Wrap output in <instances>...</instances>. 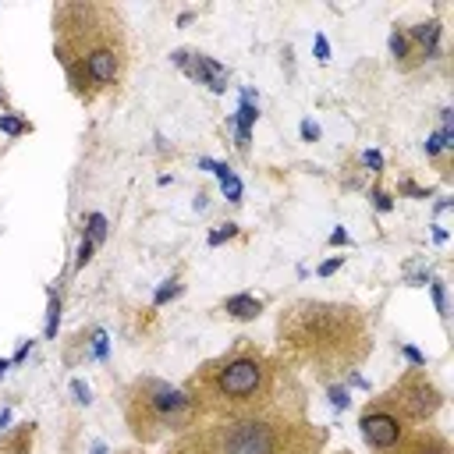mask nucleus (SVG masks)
Masks as SVG:
<instances>
[{
  "label": "nucleus",
  "mask_w": 454,
  "mask_h": 454,
  "mask_svg": "<svg viewBox=\"0 0 454 454\" xmlns=\"http://www.w3.org/2000/svg\"><path fill=\"white\" fill-rule=\"evenodd\" d=\"M376 206H380V209H390V199H387L383 192H376Z\"/></svg>",
  "instance_id": "31"
},
{
  "label": "nucleus",
  "mask_w": 454,
  "mask_h": 454,
  "mask_svg": "<svg viewBox=\"0 0 454 454\" xmlns=\"http://www.w3.org/2000/svg\"><path fill=\"white\" fill-rule=\"evenodd\" d=\"M71 394H75V401H82V405L93 401V398H89V387H85L82 380H71Z\"/></svg>",
  "instance_id": "17"
},
{
  "label": "nucleus",
  "mask_w": 454,
  "mask_h": 454,
  "mask_svg": "<svg viewBox=\"0 0 454 454\" xmlns=\"http://www.w3.org/2000/svg\"><path fill=\"white\" fill-rule=\"evenodd\" d=\"M217 177H220V185H224V195L231 199V202H238L241 199V181L231 174V167H224V164H217V171H213Z\"/></svg>",
  "instance_id": "9"
},
{
  "label": "nucleus",
  "mask_w": 454,
  "mask_h": 454,
  "mask_svg": "<svg viewBox=\"0 0 454 454\" xmlns=\"http://www.w3.org/2000/svg\"><path fill=\"white\" fill-rule=\"evenodd\" d=\"M274 451V437H270L266 430H259L256 437H252V444L245 447V454H270Z\"/></svg>",
  "instance_id": "11"
},
{
  "label": "nucleus",
  "mask_w": 454,
  "mask_h": 454,
  "mask_svg": "<svg viewBox=\"0 0 454 454\" xmlns=\"http://www.w3.org/2000/svg\"><path fill=\"white\" fill-rule=\"evenodd\" d=\"M298 132H302V139H306V142H316V139H320V128L313 125V121H302Z\"/></svg>",
  "instance_id": "20"
},
{
  "label": "nucleus",
  "mask_w": 454,
  "mask_h": 454,
  "mask_svg": "<svg viewBox=\"0 0 454 454\" xmlns=\"http://www.w3.org/2000/svg\"><path fill=\"white\" fill-rule=\"evenodd\" d=\"M433 302H437V313H447V298H444V284H433Z\"/></svg>",
  "instance_id": "25"
},
{
  "label": "nucleus",
  "mask_w": 454,
  "mask_h": 454,
  "mask_svg": "<svg viewBox=\"0 0 454 454\" xmlns=\"http://www.w3.org/2000/svg\"><path fill=\"white\" fill-rule=\"evenodd\" d=\"M338 266H341V256H338V259H326V263L320 266V277H330V274H334Z\"/></svg>",
  "instance_id": "26"
},
{
  "label": "nucleus",
  "mask_w": 454,
  "mask_h": 454,
  "mask_svg": "<svg viewBox=\"0 0 454 454\" xmlns=\"http://www.w3.org/2000/svg\"><path fill=\"white\" fill-rule=\"evenodd\" d=\"M405 358H408V362H415V366H422V362H426V358H422V351H419V348H412V344H405Z\"/></svg>",
  "instance_id": "27"
},
{
  "label": "nucleus",
  "mask_w": 454,
  "mask_h": 454,
  "mask_svg": "<svg viewBox=\"0 0 454 454\" xmlns=\"http://www.w3.org/2000/svg\"><path fill=\"white\" fill-rule=\"evenodd\" d=\"M259 387V366L249 358H238L220 373V390L231 398H249L252 390Z\"/></svg>",
  "instance_id": "1"
},
{
  "label": "nucleus",
  "mask_w": 454,
  "mask_h": 454,
  "mask_svg": "<svg viewBox=\"0 0 454 454\" xmlns=\"http://www.w3.org/2000/svg\"><path fill=\"white\" fill-rule=\"evenodd\" d=\"M57 320H60V302L57 295H50V313H46V338L57 334Z\"/></svg>",
  "instance_id": "13"
},
{
  "label": "nucleus",
  "mask_w": 454,
  "mask_h": 454,
  "mask_svg": "<svg viewBox=\"0 0 454 454\" xmlns=\"http://www.w3.org/2000/svg\"><path fill=\"white\" fill-rule=\"evenodd\" d=\"M8 422H11V412H0V430H4Z\"/></svg>",
  "instance_id": "32"
},
{
  "label": "nucleus",
  "mask_w": 454,
  "mask_h": 454,
  "mask_svg": "<svg viewBox=\"0 0 454 454\" xmlns=\"http://www.w3.org/2000/svg\"><path fill=\"white\" fill-rule=\"evenodd\" d=\"M8 366H11V362H8V358H0V376H4V373H8Z\"/></svg>",
  "instance_id": "33"
},
{
  "label": "nucleus",
  "mask_w": 454,
  "mask_h": 454,
  "mask_svg": "<svg viewBox=\"0 0 454 454\" xmlns=\"http://www.w3.org/2000/svg\"><path fill=\"white\" fill-rule=\"evenodd\" d=\"M263 426H259V422H238V430H234V437L227 440V451L231 454H238V451H245L249 444H252V437L259 433Z\"/></svg>",
  "instance_id": "6"
},
{
  "label": "nucleus",
  "mask_w": 454,
  "mask_h": 454,
  "mask_svg": "<svg viewBox=\"0 0 454 454\" xmlns=\"http://www.w3.org/2000/svg\"><path fill=\"white\" fill-rule=\"evenodd\" d=\"M0 132H8V135H21L25 132V125L18 117H8V114H0Z\"/></svg>",
  "instance_id": "14"
},
{
  "label": "nucleus",
  "mask_w": 454,
  "mask_h": 454,
  "mask_svg": "<svg viewBox=\"0 0 454 454\" xmlns=\"http://www.w3.org/2000/svg\"><path fill=\"white\" fill-rule=\"evenodd\" d=\"M195 75L213 89V93H224V89H227V68L217 64L213 57H195Z\"/></svg>",
  "instance_id": "3"
},
{
  "label": "nucleus",
  "mask_w": 454,
  "mask_h": 454,
  "mask_svg": "<svg viewBox=\"0 0 454 454\" xmlns=\"http://www.w3.org/2000/svg\"><path fill=\"white\" fill-rule=\"evenodd\" d=\"M316 60H330V43H326V36H316Z\"/></svg>",
  "instance_id": "23"
},
{
  "label": "nucleus",
  "mask_w": 454,
  "mask_h": 454,
  "mask_svg": "<svg viewBox=\"0 0 454 454\" xmlns=\"http://www.w3.org/2000/svg\"><path fill=\"white\" fill-rule=\"evenodd\" d=\"M174 64H177V68H185V64H189V53H185V50H177V53H174Z\"/></svg>",
  "instance_id": "29"
},
{
  "label": "nucleus",
  "mask_w": 454,
  "mask_h": 454,
  "mask_svg": "<svg viewBox=\"0 0 454 454\" xmlns=\"http://www.w3.org/2000/svg\"><path fill=\"white\" fill-rule=\"evenodd\" d=\"M412 36H415L422 46H426V50L433 53V50H437V43H440V25H437V21H422V25H415V28H412Z\"/></svg>",
  "instance_id": "8"
},
{
  "label": "nucleus",
  "mask_w": 454,
  "mask_h": 454,
  "mask_svg": "<svg viewBox=\"0 0 454 454\" xmlns=\"http://www.w3.org/2000/svg\"><path fill=\"white\" fill-rule=\"evenodd\" d=\"M28 348H33V344H21V348H18V355H15L11 362H21V358H28Z\"/></svg>",
  "instance_id": "30"
},
{
  "label": "nucleus",
  "mask_w": 454,
  "mask_h": 454,
  "mask_svg": "<svg viewBox=\"0 0 454 454\" xmlns=\"http://www.w3.org/2000/svg\"><path fill=\"white\" fill-rule=\"evenodd\" d=\"M330 245H348V231H334V234H330Z\"/></svg>",
  "instance_id": "28"
},
{
  "label": "nucleus",
  "mask_w": 454,
  "mask_h": 454,
  "mask_svg": "<svg viewBox=\"0 0 454 454\" xmlns=\"http://www.w3.org/2000/svg\"><path fill=\"white\" fill-rule=\"evenodd\" d=\"M362 160H366V167H373V171H380V167H383V157L376 153V149H366V157H362Z\"/></svg>",
  "instance_id": "24"
},
{
  "label": "nucleus",
  "mask_w": 454,
  "mask_h": 454,
  "mask_svg": "<svg viewBox=\"0 0 454 454\" xmlns=\"http://www.w3.org/2000/svg\"><path fill=\"white\" fill-rule=\"evenodd\" d=\"M153 405L160 412H177L181 405H185V394H177V390H160V394L153 398Z\"/></svg>",
  "instance_id": "10"
},
{
  "label": "nucleus",
  "mask_w": 454,
  "mask_h": 454,
  "mask_svg": "<svg viewBox=\"0 0 454 454\" xmlns=\"http://www.w3.org/2000/svg\"><path fill=\"white\" fill-rule=\"evenodd\" d=\"M390 53H394V57H405V53H408V40H405L401 33L390 36Z\"/></svg>",
  "instance_id": "15"
},
{
  "label": "nucleus",
  "mask_w": 454,
  "mask_h": 454,
  "mask_svg": "<svg viewBox=\"0 0 454 454\" xmlns=\"http://www.w3.org/2000/svg\"><path fill=\"white\" fill-rule=\"evenodd\" d=\"M89 259H93V241L82 238V245H78V266H85Z\"/></svg>",
  "instance_id": "21"
},
{
  "label": "nucleus",
  "mask_w": 454,
  "mask_h": 454,
  "mask_svg": "<svg viewBox=\"0 0 454 454\" xmlns=\"http://www.w3.org/2000/svg\"><path fill=\"white\" fill-rule=\"evenodd\" d=\"M103 238H107V217L93 213V217H89V241L96 245V241H103Z\"/></svg>",
  "instance_id": "12"
},
{
  "label": "nucleus",
  "mask_w": 454,
  "mask_h": 454,
  "mask_svg": "<svg viewBox=\"0 0 454 454\" xmlns=\"http://www.w3.org/2000/svg\"><path fill=\"white\" fill-rule=\"evenodd\" d=\"M234 224H227V227H220V231H213V234H209V245H220V241H227V238H234Z\"/></svg>",
  "instance_id": "16"
},
{
  "label": "nucleus",
  "mask_w": 454,
  "mask_h": 454,
  "mask_svg": "<svg viewBox=\"0 0 454 454\" xmlns=\"http://www.w3.org/2000/svg\"><path fill=\"white\" fill-rule=\"evenodd\" d=\"M227 313L234 320H256L259 316V302L252 295H234V298H227Z\"/></svg>",
  "instance_id": "5"
},
{
  "label": "nucleus",
  "mask_w": 454,
  "mask_h": 454,
  "mask_svg": "<svg viewBox=\"0 0 454 454\" xmlns=\"http://www.w3.org/2000/svg\"><path fill=\"white\" fill-rule=\"evenodd\" d=\"M362 437H366L373 447H390V444H398L401 426H398L394 415L376 412V415H366V419H362Z\"/></svg>",
  "instance_id": "2"
},
{
  "label": "nucleus",
  "mask_w": 454,
  "mask_h": 454,
  "mask_svg": "<svg viewBox=\"0 0 454 454\" xmlns=\"http://www.w3.org/2000/svg\"><path fill=\"white\" fill-rule=\"evenodd\" d=\"M256 103H252V93L245 89V96H241V107H238V117H234V128H241V132H249L252 125H256Z\"/></svg>",
  "instance_id": "7"
},
{
  "label": "nucleus",
  "mask_w": 454,
  "mask_h": 454,
  "mask_svg": "<svg viewBox=\"0 0 454 454\" xmlns=\"http://www.w3.org/2000/svg\"><path fill=\"white\" fill-rule=\"evenodd\" d=\"M174 295H177V284H174V281H167V284L157 291V306H164V302H167V298H174Z\"/></svg>",
  "instance_id": "22"
},
{
  "label": "nucleus",
  "mask_w": 454,
  "mask_h": 454,
  "mask_svg": "<svg viewBox=\"0 0 454 454\" xmlns=\"http://www.w3.org/2000/svg\"><path fill=\"white\" fill-rule=\"evenodd\" d=\"M93 454H107V447H103V444H96V447H93Z\"/></svg>",
  "instance_id": "34"
},
{
  "label": "nucleus",
  "mask_w": 454,
  "mask_h": 454,
  "mask_svg": "<svg viewBox=\"0 0 454 454\" xmlns=\"http://www.w3.org/2000/svg\"><path fill=\"white\" fill-rule=\"evenodd\" d=\"M93 355L107 358V334H103V330H96V338H93Z\"/></svg>",
  "instance_id": "18"
},
{
  "label": "nucleus",
  "mask_w": 454,
  "mask_h": 454,
  "mask_svg": "<svg viewBox=\"0 0 454 454\" xmlns=\"http://www.w3.org/2000/svg\"><path fill=\"white\" fill-rule=\"evenodd\" d=\"M330 405H334V408H348V394H344L341 387H330Z\"/></svg>",
  "instance_id": "19"
},
{
  "label": "nucleus",
  "mask_w": 454,
  "mask_h": 454,
  "mask_svg": "<svg viewBox=\"0 0 454 454\" xmlns=\"http://www.w3.org/2000/svg\"><path fill=\"white\" fill-rule=\"evenodd\" d=\"M85 68H89V78H93V82H114V75H117V60H114L110 50H96V53H89Z\"/></svg>",
  "instance_id": "4"
}]
</instances>
